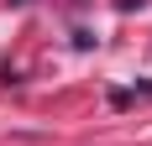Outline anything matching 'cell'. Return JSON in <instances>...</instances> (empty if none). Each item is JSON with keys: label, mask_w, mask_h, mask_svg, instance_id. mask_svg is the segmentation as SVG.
<instances>
[{"label": "cell", "mask_w": 152, "mask_h": 146, "mask_svg": "<svg viewBox=\"0 0 152 146\" xmlns=\"http://www.w3.org/2000/svg\"><path fill=\"white\" fill-rule=\"evenodd\" d=\"M5 5H31V0H5Z\"/></svg>", "instance_id": "6da1fadb"}]
</instances>
